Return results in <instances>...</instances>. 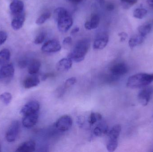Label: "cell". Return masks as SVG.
Here are the masks:
<instances>
[{"mask_svg":"<svg viewBox=\"0 0 153 152\" xmlns=\"http://www.w3.org/2000/svg\"><path fill=\"white\" fill-rule=\"evenodd\" d=\"M147 3L151 7H153V0H148Z\"/></svg>","mask_w":153,"mask_h":152,"instance_id":"f35d334b","label":"cell"},{"mask_svg":"<svg viewBox=\"0 0 153 152\" xmlns=\"http://www.w3.org/2000/svg\"><path fill=\"white\" fill-rule=\"evenodd\" d=\"M102 118V117L100 113L92 112L88 118V123L90 125H93L97 121L101 120Z\"/></svg>","mask_w":153,"mask_h":152,"instance_id":"cb8c5ba5","label":"cell"},{"mask_svg":"<svg viewBox=\"0 0 153 152\" xmlns=\"http://www.w3.org/2000/svg\"><path fill=\"white\" fill-rule=\"evenodd\" d=\"M145 36L140 35H136L131 37L128 42V44L131 48H134L141 44L144 41Z\"/></svg>","mask_w":153,"mask_h":152,"instance_id":"ffe728a7","label":"cell"},{"mask_svg":"<svg viewBox=\"0 0 153 152\" xmlns=\"http://www.w3.org/2000/svg\"><path fill=\"white\" fill-rule=\"evenodd\" d=\"M11 21V26L14 30H18L20 29L23 26L25 21V12L17 15H13Z\"/></svg>","mask_w":153,"mask_h":152,"instance_id":"7c38bea8","label":"cell"},{"mask_svg":"<svg viewBox=\"0 0 153 152\" xmlns=\"http://www.w3.org/2000/svg\"><path fill=\"white\" fill-rule=\"evenodd\" d=\"M106 9L108 11H113L115 9V6L111 3H108L106 5Z\"/></svg>","mask_w":153,"mask_h":152,"instance_id":"e575fe53","label":"cell"},{"mask_svg":"<svg viewBox=\"0 0 153 152\" xmlns=\"http://www.w3.org/2000/svg\"><path fill=\"white\" fill-rule=\"evenodd\" d=\"M69 2L73 4H78L82 1L83 0H68Z\"/></svg>","mask_w":153,"mask_h":152,"instance_id":"74e56055","label":"cell"},{"mask_svg":"<svg viewBox=\"0 0 153 152\" xmlns=\"http://www.w3.org/2000/svg\"><path fill=\"white\" fill-rule=\"evenodd\" d=\"M79 31V28L78 27H76L74 28L71 32V34L72 35H74V34L77 33L78 31Z\"/></svg>","mask_w":153,"mask_h":152,"instance_id":"8d00e7d4","label":"cell"},{"mask_svg":"<svg viewBox=\"0 0 153 152\" xmlns=\"http://www.w3.org/2000/svg\"><path fill=\"white\" fill-rule=\"evenodd\" d=\"M153 93V87H145L138 94L137 98L139 103L143 106L147 105L150 101Z\"/></svg>","mask_w":153,"mask_h":152,"instance_id":"30bf717a","label":"cell"},{"mask_svg":"<svg viewBox=\"0 0 153 152\" xmlns=\"http://www.w3.org/2000/svg\"><path fill=\"white\" fill-rule=\"evenodd\" d=\"M152 29V25L151 24H146L140 26L138 27V31L139 34L146 36L151 32Z\"/></svg>","mask_w":153,"mask_h":152,"instance_id":"603a6c76","label":"cell"},{"mask_svg":"<svg viewBox=\"0 0 153 152\" xmlns=\"http://www.w3.org/2000/svg\"><path fill=\"white\" fill-rule=\"evenodd\" d=\"M36 144L35 142L32 141H28L21 145L16 151L19 152H32L36 150Z\"/></svg>","mask_w":153,"mask_h":152,"instance_id":"e0dca14e","label":"cell"},{"mask_svg":"<svg viewBox=\"0 0 153 152\" xmlns=\"http://www.w3.org/2000/svg\"><path fill=\"white\" fill-rule=\"evenodd\" d=\"M1 151V145H0V152Z\"/></svg>","mask_w":153,"mask_h":152,"instance_id":"ab89813d","label":"cell"},{"mask_svg":"<svg viewBox=\"0 0 153 152\" xmlns=\"http://www.w3.org/2000/svg\"><path fill=\"white\" fill-rule=\"evenodd\" d=\"M39 103L36 101L29 102L24 105L21 110L20 113L23 116L38 112L39 109Z\"/></svg>","mask_w":153,"mask_h":152,"instance_id":"ba28073f","label":"cell"},{"mask_svg":"<svg viewBox=\"0 0 153 152\" xmlns=\"http://www.w3.org/2000/svg\"><path fill=\"white\" fill-rule=\"evenodd\" d=\"M10 55V51L8 49H4L0 51V65L3 66L9 63Z\"/></svg>","mask_w":153,"mask_h":152,"instance_id":"7402d4cb","label":"cell"},{"mask_svg":"<svg viewBox=\"0 0 153 152\" xmlns=\"http://www.w3.org/2000/svg\"><path fill=\"white\" fill-rule=\"evenodd\" d=\"M128 71V68L125 63L119 62L113 65L110 68L111 75L119 78L125 75Z\"/></svg>","mask_w":153,"mask_h":152,"instance_id":"8fae6325","label":"cell"},{"mask_svg":"<svg viewBox=\"0 0 153 152\" xmlns=\"http://www.w3.org/2000/svg\"><path fill=\"white\" fill-rule=\"evenodd\" d=\"M153 82V74L138 73L129 77L127 82V86L129 88L145 87Z\"/></svg>","mask_w":153,"mask_h":152,"instance_id":"3957f363","label":"cell"},{"mask_svg":"<svg viewBox=\"0 0 153 152\" xmlns=\"http://www.w3.org/2000/svg\"><path fill=\"white\" fill-rule=\"evenodd\" d=\"M14 69L12 63L2 66L0 69V80L4 84H9L14 76Z\"/></svg>","mask_w":153,"mask_h":152,"instance_id":"277c9868","label":"cell"},{"mask_svg":"<svg viewBox=\"0 0 153 152\" xmlns=\"http://www.w3.org/2000/svg\"><path fill=\"white\" fill-rule=\"evenodd\" d=\"M90 46V39L84 38L77 42L68 57L76 62L84 59Z\"/></svg>","mask_w":153,"mask_h":152,"instance_id":"7a4b0ae2","label":"cell"},{"mask_svg":"<svg viewBox=\"0 0 153 152\" xmlns=\"http://www.w3.org/2000/svg\"><path fill=\"white\" fill-rule=\"evenodd\" d=\"M121 127L120 125H116L112 127L108 132L109 140H118L121 132Z\"/></svg>","mask_w":153,"mask_h":152,"instance_id":"d6986e66","label":"cell"},{"mask_svg":"<svg viewBox=\"0 0 153 152\" xmlns=\"http://www.w3.org/2000/svg\"><path fill=\"white\" fill-rule=\"evenodd\" d=\"M62 49L60 42L56 40H48L42 46L41 50L42 51L47 53H52L59 51Z\"/></svg>","mask_w":153,"mask_h":152,"instance_id":"52a82bcc","label":"cell"},{"mask_svg":"<svg viewBox=\"0 0 153 152\" xmlns=\"http://www.w3.org/2000/svg\"><path fill=\"white\" fill-rule=\"evenodd\" d=\"M38 118V112L24 116L22 120V124L26 128H31L37 123Z\"/></svg>","mask_w":153,"mask_h":152,"instance_id":"4fadbf2b","label":"cell"},{"mask_svg":"<svg viewBox=\"0 0 153 152\" xmlns=\"http://www.w3.org/2000/svg\"><path fill=\"white\" fill-rule=\"evenodd\" d=\"M12 99V96L10 93L5 92L0 95V100L5 105L10 104L11 101Z\"/></svg>","mask_w":153,"mask_h":152,"instance_id":"4316f807","label":"cell"},{"mask_svg":"<svg viewBox=\"0 0 153 152\" xmlns=\"http://www.w3.org/2000/svg\"><path fill=\"white\" fill-rule=\"evenodd\" d=\"M47 34L45 32H42L39 34L35 38L34 43L36 44L39 45L44 43L46 38Z\"/></svg>","mask_w":153,"mask_h":152,"instance_id":"f546056e","label":"cell"},{"mask_svg":"<svg viewBox=\"0 0 153 152\" xmlns=\"http://www.w3.org/2000/svg\"><path fill=\"white\" fill-rule=\"evenodd\" d=\"M76 82V79L75 78L71 77L68 79L66 80L64 85V88L65 89H67L70 88Z\"/></svg>","mask_w":153,"mask_h":152,"instance_id":"4dcf8cb0","label":"cell"},{"mask_svg":"<svg viewBox=\"0 0 153 152\" xmlns=\"http://www.w3.org/2000/svg\"><path fill=\"white\" fill-rule=\"evenodd\" d=\"M7 35L6 32L0 31V46L3 44L7 40Z\"/></svg>","mask_w":153,"mask_h":152,"instance_id":"1f68e13d","label":"cell"},{"mask_svg":"<svg viewBox=\"0 0 153 152\" xmlns=\"http://www.w3.org/2000/svg\"><path fill=\"white\" fill-rule=\"evenodd\" d=\"M147 13V10L143 8H137L134 11L133 15L137 18L143 19L145 17Z\"/></svg>","mask_w":153,"mask_h":152,"instance_id":"d4e9b609","label":"cell"},{"mask_svg":"<svg viewBox=\"0 0 153 152\" xmlns=\"http://www.w3.org/2000/svg\"><path fill=\"white\" fill-rule=\"evenodd\" d=\"M100 22V17L99 14L94 13L91 18L85 22V28L88 30H92L97 28Z\"/></svg>","mask_w":153,"mask_h":152,"instance_id":"9a60e30c","label":"cell"},{"mask_svg":"<svg viewBox=\"0 0 153 152\" xmlns=\"http://www.w3.org/2000/svg\"><path fill=\"white\" fill-rule=\"evenodd\" d=\"M72 43V39L71 37H67L64 39L63 44L65 46H67L71 45Z\"/></svg>","mask_w":153,"mask_h":152,"instance_id":"d6a6232c","label":"cell"},{"mask_svg":"<svg viewBox=\"0 0 153 152\" xmlns=\"http://www.w3.org/2000/svg\"><path fill=\"white\" fill-rule=\"evenodd\" d=\"M118 140H109L107 145V149L109 152H113L117 148Z\"/></svg>","mask_w":153,"mask_h":152,"instance_id":"83f0119b","label":"cell"},{"mask_svg":"<svg viewBox=\"0 0 153 152\" xmlns=\"http://www.w3.org/2000/svg\"><path fill=\"white\" fill-rule=\"evenodd\" d=\"M51 16V12H44L38 18L36 21V24L38 25H41L44 24L47 20L50 18Z\"/></svg>","mask_w":153,"mask_h":152,"instance_id":"484cf974","label":"cell"},{"mask_svg":"<svg viewBox=\"0 0 153 152\" xmlns=\"http://www.w3.org/2000/svg\"><path fill=\"white\" fill-rule=\"evenodd\" d=\"M55 20L57 22L58 30L62 33H66L73 24L72 17L67 10L63 7H58L54 12Z\"/></svg>","mask_w":153,"mask_h":152,"instance_id":"6da1fadb","label":"cell"},{"mask_svg":"<svg viewBox=\"0 0 153 152\" xmlns=\"http://www.w3.org/2000/svg\"><path fill=\"white\" fill-rule=\"evenodd\" d=\"M109 41V36L107 33H102L96 37L94 43V49L95 50H102L108 44Z\"/></svg>","mask_w":153,"mask_h":152,"instance_id":"9c48e42d","label":"cell"},{"mask_svg":"<svg viewBox=\"0 0 153 152\" xmlns=\"http://www.w3.org/2000/svg\"><path fill=\"white\" fill-rule=\"evenodd\" d=\"M121 5L125 9H128L137 2V0H120Z\"/></svg>","mask_w":153,"mask_h":152,"instance_id":"f1b7e54d","label":"cell"},{"mask_svg":"<svg viewBox=\"0 0 153 152\" xmlns=\"http://www.w3.org/2000/svg\"><path fill=\"white\" fill-rule=\"evenodd\" d=\"M72 64V60L67 57L60 60L56 64V68L58 71H68L71 68Z\"/></svg>","mask_w":153,"mask_h":152,"instance_id":"2e32d148","label":"cell"},{"mask_svg":"<svg viewBox=\"0 0 153 152\" xmlns=\"http://www.w3.org/2000/svg\"><path fill=\"white\" fill-rule=\"evenodd\" d=\"M72 125V118L68 115H65L62 116L57 120L55 124V127L57 130L64 132L69 130Z\"/></svg>","mask_w":153,"mask_h":152,"instance_id":"5b68a950","label":"cell"},{"mask_svg":"<svg viewBox=\"0 0 153 152\" xmlns=\"http://www.w3.org/2000/svg\"><path fill=\"white\" fill-rule=\"evenodd\" d=\"M95 4L97 6L102 7L105 4V0H95Z\"/></svg>","mask_w":153,"mask_h":152,"instance_id":"836d02e7","label":"cell"},{"mask_svg":"<svg viewBox=\"0 0 153 152\" xmlns=\"http://www.w3.org/2000/svg\"><path fill=\"white\" fill-rule=\"evenodd\" d=\"M10 10L13 15H17L24 12V3L21 0H13L10 4Z\"/></svg>","mask_w":153,"mask_h":152,"instance_id":"5bb4252c","label":"cell"},{"mask_svg":"<svg viewBox=\"0 0 153 152\" xmlns=\"http://www.w3.org/2000/svg\"><path fill=\"white\" fill-rule=\"evenodd\" d=\"M20 129V124L17 120L13 121L8 129L5 134L6 140L9 142H14L18 136Z\"/></svg>","mask_w":153,"mask_h":152,"instance_id":"8992f818","label":"cell"},{"mask_svg":"<svg viewBox=\"0 0 153 152\" xmlns=\"http://www.w3.org/2000/svg\"><path fill=\"white\" fill-rule=\"evenodd\" d=\"M27 78L23 82L24 87L27 89L36 87L40 83V80L39 78L35 75Z\"/></svg>","mask_w":153,"mask_h":152,"instance_id":"ac0fdd59","label":"cell"},{"mask_svg":"<svg viewBox=\"0 0 153 152\" xmlns=\"http://www.w3.org/2000/svg\"><path fill=\"white\" fill-rule=\"evenodd\" d=\"M41 67V63L37 60L32 61L29 64L28 72L30 75H35L39 71Z\"/></svg>","mask_w":153,"mask_h":152,"instance_id":"44dd1931","label":"cell"},{"mask_svg":"<svg viewBox=\"0 0 153 152\" xmlns=\"http://www.w3.org/2000/svg\"><path fill=\"white\" fill-rule=\"evenodd\" d=\"M118 35L120 37V41H121V42L125 41L127 37V35L124 32H121V33L119 34Z\"/></svg>","mask_w":153,"mask_h":152,"instance_id":"d590c367","label":"cell"}]
</instances>
